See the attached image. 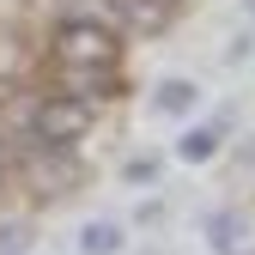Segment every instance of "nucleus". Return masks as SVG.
<instances>
[{
	"label": "nucleus",
	"instance_id": "6",
	"mask_svg": "<svg viewBox=\"0 0 255 255\" xmlns=\"http://www.w3.org/2000/svg\"><path fill=\"white\" fill-rule=\"evenodd\" d=\"M122 243H128V231L116 225V219H91V225L79 231V249H85V255H116Z\"/></svg>",
	"mask_w": 255,
	"mask_h": 255
},
{
	"label": "nucleus",
	"instance_id": "3",
	"mask_svg": "<svg viewBox=\"0 0 255 255\" xmlns=\"http://www.w3.org/2000/svg\"><path fill=\"white\" fill-rule=\"evenodd\" d=\"M110 6H116L128 24H134L140 37H158V30L170 24V0H110Z\"/></svg>",
	"mask_w": 255,
	"mask_h": 255
},
{
	"label": "nucleus",
	"instance_id": "10",
	"mask_svg": "<svg viewBox=\"0 0 255 255\" xmlns=\"http://www.w3.org/2000/svg\"><path fill=\"white\" fill-rule=\"evenodd\" d=\"M249 6H255V0H249Z\"/></svg>",
	"mask_w": 255,
	"mask_h": 255
},
{
	"label": "nucleus",
	"instance_id": "1",
	"mask_svg": "<svg viewBox=\"0 0 255 255\" xmlns=\"http://www.w3.org/2000/svg\"><path fill=\"white\" fill-rule=\"evenodd\" d=\"M49 61L61 73H73V79H110L116 61H122V37L110 24H98V18H67L49 37Z\"/></svg>",
	"mask_w": 255,
	"mask_h": 255
},
{
	"label": "nucleus",
	"instance_id": "4",
	"mask_svg": "<svg viewBox=\"0 0 255 255\" xmlns=\"http://www.w3.org/2000/svg\"><path fill=\"white\" fill-rule=\"evenodd\" d=\"M195 104H201V91H195V79H164V85L152 91V110H158V116H188Z\"/></svg>",
	"mask_w": 255,
	"mask_h": 255
},
{
	"label": "nucleus",
	"instance_id": "2",
	"mask_svg": "<svg viewBox=\"0 0 255 255\" xmlns=\"http://www.w3.org/2000/svg\"><path fill=\"white\" fill-rule=\"evenodd\" d=\"M91 128V104L79 98V91H61V98H43L37 110H30V140H37L43 152H61L73 146L79 134Z\"/></svg>",
	"mask_w": 255,
	"mask_h": 255
},
{
	"label": "nucleus",
	"instance_id": "5",
	"mask_svg": "<svg viewBox=\"0 0 255 255\" xmlns=\"http://www.w3.org/2000/svg\"><path fill=\"white\" fill-rule=\"evenodd\" d=\"M219 140H225V122H207V128H195V134L176 140V158H182V164H201V158L219 152Z\"/></svg>",
	"mask_w": 255,
	"mask_h": 255
},
{
	"label": "nucleus",
	"instance_id": "9",
	"mask_svg": "<svg viewBox=\"0 0 255 255\" xmlns=\"http://www.w3.org/2000/svg\"><path fill=\"white\" fill-rule=\"evenodd\" d=\"M30 243V225H6V231H0V255H18Z\"/></svg>",
	"mask_w": 255,
	"mask_h": 255
},
{
	"label": "nucleus",
	"instance_id": "8",
	"mask_svg": "<svg viewBox=\"0 0 255 255\" xmlns=\"http://www.w3.org/2000/svg\"><path fill=\"white\" fill-rule=\"evenodd\" d=\"M158 170H164V164H158L152 152H140V158H128V170H122V176L134 182V188H152V182H158Z\"/></svg>",
	"mask_w": 255,
	"mask_h": 255
},
{
	"label": "nucleus",
	"instance_id": "7",
	"mask_svg": "<svg viewBox=\"0 0 255 255\" xmlns=\"http://www.w3.org/2000/svg\"><path fill=\"white\" fill-rule=\"evenodd\" d=\"M207 237H213V249H231V243H243V219H237V213H219L213 225H207Z\"/></svg>",
	"mask_w": 255,
	"mask_h": 255
}]
</instances>
